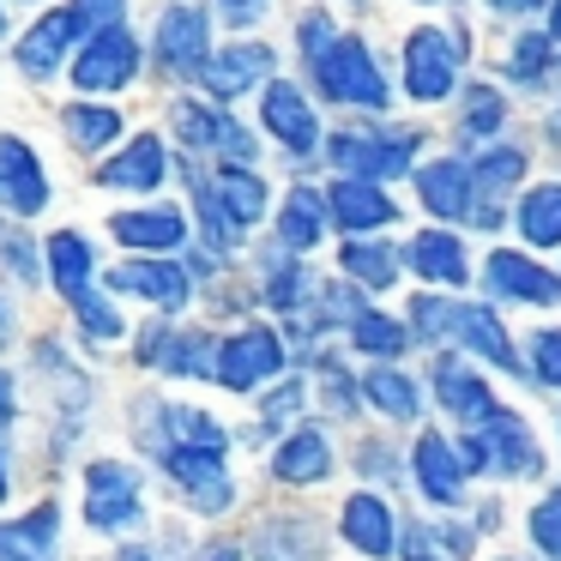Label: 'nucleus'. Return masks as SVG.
I'll return each mask as SVG.
<instances>
[{
    "mask_svg": "<svg viewBox=\"0 0 561 561\" xmlns=\"http://www.w3.org/2000/svg\"><path fill=\"white\" fill-rule=\"evenodd\" d=\"M163 465H170V477L187 489L194 507L224 513L236 501L230 477H224V453H211V447H170V453H163Z\"/></svg>",
    "mask_w": 561,
    "mask_h": 561,
    "instance_id": "nucleus-7",
    "label": "nucleus"
},
{
    "mask_svg": "<svg viewBox=\"0 0 561 561\" xmlns=\"http://www.w3.org/2000/svg\"><path fill=\"white\" fill-rule=\"evenodd\" d=\"M296 404H302V380H290V387H278V399L266 404V416L278 423V416H290V411H296Z\"/></svg>",
    "mask_w": 561,
    "mask_h": 561,
    "instance_id": "nucleus-46",
    "label": "nucleus"
},
{
    "mask_svg": "<svg viewBox=\"0 0 561 561\" xmlns=\"http://www.w3.org/2000/svg\"><path fill=\"white\" fill-rule=\"evenodd\" d=\"M435 387H440V404H447L453 416H465V423H483V416L495 411L483 375H471L459 356H440V363H435Z\"/></svg>",
    "mask_w": 561,
    "mask_h": 561,
    "instance_id": "nucleus-21",
    "label": "nucleus"
},
{
    "mask_svg": "<svg viewBox=\"0 0 561 561\" xmlns=\"http://www.w3.org/2000/svg\"><path fill=\"white\" fill-rule=\"evenodd\" d=\"M0 501H7V459H0Z\"/></svg>",
    "mask_w": 561,
    "mask_h": 561,
    "instance_id": "nucleus-51",
    "label": "nucleus"
},
{
    "mask_svg": "<svg viewBox=\"0 0 561 561\" xmlns=\"http://www.w3.org/2000/svg\"><path fill=\"white\" fill-rule=\"evenodd\" d=\"M127 0H79V19H98V25H115Z\"/></svg>",
    "mask_w": 561,
    "mask_h": 561,
    "instance_id": "nucleus-44",
    "label": "nucleus"
},
{
    "mask_svg": "<svg viewBox=\"0 0 561 561\" xmlns=\"http://www.w3.org/2000/svg\"><path fill=\"white\" fill-rule=\"evenodd\" d=\"M519 236L531 248H556L561 242V182H543L519 199Z\"/></svg>",
    "mask_w": 561,
    "mask_h": 561,
    "instance_id": "nucleus-28",
    "label": "nucleus"
},
{
    "mask_svg": "<svg viewBox=\"0 0 561 561\" xmlns=\"http://www.w3.org/2000/svg\"><path fill=\"white\" fill-rule=\"evenodd\" d=\"M67 134H73L79 151H103L115 134H122V115L98 110V103H73V110H67Z\"/></svg>",
    "mask_w": 561,
    "mask_h": 561,
    "instance_id": "nucleus-34",
    "label": "nucleus"
},
{
    "mask_svg": "<svg viewBox=\"0 0 561 561\" xmlns=\"http://www.w3.org/2000/svg\"><path fill=\"white\" fill-rule=\"evenodd\" d=\"M519 175H525V151H513V146H489L483 158L471 163L477 194H501V187H513Z\"/></svg>",
    "mask_w": 561,
    "mask_h": 561,
    "instance_id": "nucleus-35",
    "label": "nucleus"
},
{
    "mask_svg": "<svg viewBox=\"0 0 561 561\" xmlns=\"http://www.w3.org/2000/svg\"><path fill=\"white\" fill-rule=\"evenodd\" d=\"M416 199H423L435 218H471L477 206V182H471V163L465 158H435L416 170Z\"/></svg>",
    "mask_w": 561,
    "mask_h": 561,
    "instance_id": "nucleus-11",
    "label": "nucleus"
},
{
    "mask_svg": "<svg viewBox=\"0 0 561 561\" xmlns=\"http://www.w3.org/2000/svg\"><path fill=\"white\" fill-rule=\"evenodd\" d=\"M549 37L561 43V0H549Z\"/></svg>",
    "mask_w": 561,
    "mask_h": 561,
    "instance_id": "nucleus-50",
    "label": "nucleus"
},
{
    "mask_svg": "<svg viewBox=\"0 0 561 561\" xmlns=\"http://www.w3.org/2000/svg\"><path fill=\"white\" fill-rule=\"evenodd\" d=\"M49 278H55V290L61 296H79L85 290V278H91V248H85V236L79 230H61L49 242Z\"/></svg>",
    "mask_w": 561,
    "mask_h": 561,
    "instance_id": "nucleus-32",
    "label": "nucleus"
},
{
    "mask_svg": "<svg viewBox=\"0 0 561 561\" xmlns=\"http://www.w3.org/2000/svg\"><path fill=\"white\" fill-rule=\"evenodd\" d=\"M211 339H199V332H151L139 339V363H158V368H175V375H206L211 368Z\"/></svg>",
    "mask_w": 561,
    "mask_h": 561,
    "instance_id": "nucleus-23",
    "label": "nucleus"
},
{
    "mask_svg": "<svg viewBox=\"0 0 561 561\" xmlns=\"http://www.w3.org/2000/svg\"><path fill=\"white\" fill-rule=\"evenodd\" d=\"M0 199L19 211V218H37L43 199H49V175H43L37 151L25 139H0Z\"/></svg>",
    "mask_w": 561,
    "mask_h": 561,
    "instance_id": "nucleus-12",
    "label": "nucleus"
},
{
    "mask_svg": "<svg viewBox=\"0 0 561 561\" xmlns=\"http://www.w3.org/2000/svg\"><path fill=\"white\" fill-rule=\"evenodd\" d=\"M266 73H272V49H260V43H242V49L206 55V67H199V79H206L211 98H242V91L260 85Z\"/></svg>",
    "mask_w": 561,
    "mask_h": 561,
    "instance_id": "nucleus-16",
    "label": "nucleus"
},
{
    "mask_svg": "<svg viewBox=\"0 0 561 561\" xmlns=\"http://www.w3.org/2000/svg\"><path fill=\"white\" fill-rule=\"evenodd\" d=\"M344 543L351 549H363V556H392V543H399V537H392V507L380 495H351L344 501Z\"/></svg>",
    "mask_w": 561,
    "mask_h": 561,
    "instance_id": "nucleus-19",
    "label": "nucleus"
},
{
    "mask_svg": "<svg viewBox=\"0 0 561 561\" xmlns=\"http://www.w3.org/2000/svg\"><path fill=\"white\" fill-rule=\"evenodd\" d=\"M260 115H266V127L278 134V146L290 151V158H314L320 122H314V103H308L296 85L272 79V85H266V103H260Z\"/></svg>",
    "mask_w": 561,
    "mask_h": 561,
    "instance_id": "nucleus-9",
    "label": "nucleus"
},
{
    "mask_svg": "<svg viewBox=\"0 0 561 561\" xmlns=\"http://www.w3.org/2000/svg\"><path fill=\"white\" fill-rule=\"evenodd\" d=\"M411 320H416V332H423L428 344H440V332H453V320H459V308H453V302H435V296H416Z\"/></svg>",
    "mask_w": 561,
    "mask_h": 561,
    "instance_id": "nucleus-40",
    "label": "nucleus"
},
{
    "mask_svg": "<svg viewBox=\"0 0 561 561\" xmlns=\"http://www.w3.org/2000/svg\"><path fill=\"white\" fill-rule=\"evenodd\" d=\"M327 211L344 224V230H380V224L399 218V206L387 199L380 182H363V175H339L327 194Z\"/></svg>",
    "mask_w": 561,
    "mask_h": 561,
    "instance_id": "nucleus-13",
    "label": "nucleus"
},
{
    "mask_svg": "<svg viewBox=\"0 0 561 561\" xmlns=\"http://www.w3.org/2000/svg\"><path fill=\"white\" fill-rule=\"evenodd\" d=\"M206 37H211V25H206V13H199V7H170V13H163V25H158L163 67H175V73L206 67V55H211Z\"/></svg>",
    "mask_w": 561,
    "mask_h": 561,
    "instance_id": "nucleus-14",
    "label": "nucleus"
},
{
    "mask_svg": "<svg viewBox=\"0 0 561 561\" xmlns=\"http://www.w3.org/2000/svg\"><path fill=\"white\" fill-rule=\"evenodd\" d=\"M170 428L182 435V447H211V453L230 447V435H224L206 411H187V404H175V411H170Z\"/></svg>",
    "mask_w": 561,
    "mask_h": 561,
    "instance_id": "nucleus-37",
    "label": "nucleus"
},
{
    "mask_svg": "<svg viewBox=\"0 0 561 561\" xmlns=\"http://www.w3.org/2000/svg\"><path fill=\"white\" fill-rule=\"evenodd\" d=\"M501 122H507V103H501V91H495V85H471V91H465V110H459V134L483 139V134H495Z\"/></svg>",
    "mask_w": 561,
    "mask_h": 561,
    "instance_id": "nucleus-36",
    "label": "nucleus"
},
{
    "mask_svg": "<svg viewBox=\"0 0 561 561\" xmlns=\"http://www.w3.org/2000/svg\"><path fill=\"white\" fill-rule=\"evenodd\" d=\"M0 25H7V13H0Z\"/></svg>",
    "mask_w": 561,
    "mask_h": 561,
    "instance_id": "nucleus-55",
    "label": "nucleus"
},
{
    "mask_svg": "<svg viewBox=\"0 0 561 561\" xmlns=\"http://www.w3.org/2000/svg\"><path fill=\"white\" fill-rule=\"evenodd\" d=\"M404 260H411V272H416V278H428V284H465V278H471L465 242H459V236H447V230L411 236V242H404Z\"/></svg>",
    "mask_w": 561,
    "mask_h": 561,
    "instance_id": "nucleus-18",
    "label": "nucleus"
},
{
    "mask_svg": "<svg viewBox=\"0 0 561 561\" xmlns=\"http://www.w3.org/2000/svg\"><path fill=\"white\" fill-rule=\"evenodd\" d=\"M163 170H170V163H163V146L146 134V139H134L122 158L103 163V187H139V194H151V187L163 182Z\"/></svg>",
    "mask_w": 561,
    "mask_h": 561,
    "instance_id": "nucleus-24",
    "label": "nucleus"
},
{
    "mask_svg": "<svg viewBox=\"0 0 561 561\" xmlns=\"http://www.w3.org/2000/svg\"><path fill=\"white\" fill-rule=\"evenodd\" d=\"M404 561H440L435 556V531H404Z\"/></svg>",
    "mask_w": 561,
    "mask_h": 561,
    "instance_id": "nucleus-45",
    "label": "nucleus"
},
{
    "mask_svg": "<svg viewBox=\"0 0 561 561\" xmlns=\"http://www.w3.org/2000/svg\"><path fill=\"white\" fill-rule=\"evenodd\" d=\"M489 7H495V13H507V19H525V13H537L543 0H489Z\"/></svg>",
    "mask_w": 561,
    "mask_h": 561,
    "instance_id": "nucleus-47",
    "label": "nucleus"
},
{
    "mask_svg": "<svg viewBox=\"0 0 561 561\" xmlns=\"http://www.w3.org/2000/svg\"><path fill=\"white\" fill-rule=\"evenodd\" d=\"M507 73L519 79V85H525V79H543L549 73V37H537V31H531V37L513 43V49H507Z\"/></svg>",
    "mask_w": 561,
    "mask_h": 561,
    "instance_id": "nucleus-38",
    "label": "nucleus"
},
{
    "mask_svg": "<svg viewBox=\"0 0 561 561\" xmlns=\"http://www.w3.org/2000/svg\"><path fill=\"white\" fill-rule=\"evenodd\" d=\"M55 537H61V507L43 501L25 519L0 525V561H55Z\"/></svg>",
    "mask_w": 561,
    "mask_h": 561,
    "instance_id": "nucleus-15",
    "label": "nucleus"
},
{
    "mask_svg": "<svg viewBox=\"0 0 561 561\" xmlns=\"http://www.w3.org/2000/svg\"><path fill=\"white\" fill-rule=\"evenodd\" d=\"M85 519L98 525V531H122V525L139 519V477L127 471V465L115 459H98L85 471Z\"/></svg>",
    "mask_w": 561,
    "mask_h": 561,
    "instance_id": "nucleus-6",
    "label": "nucleus"
},
{
    "mask_svg": "<svg viewBox=\"0 0 561 561\" xmlns=\"http://www.w3.org/2000/svg\"><path fill=\"white\" fill-rule=\"evenodd\" d=\"M531 537H537V549H543V556L561 561V489L531 507Z\"/></svg>",
    "mask_w": 561,
    "mask_h": 561,
    "instance_id": "nucleus-39",
    "label": "nucleus"
},
{
    "mask_svg": "<svg viewBox=\"0 0 561 561\" xmlns=\"http://www.w3.org/2000/svg\"><path fill=\"white\" fill-rule=\"evenodd\" d=\"M411 146L416 134H339L332 139V163L344 175H363V182H387V175L411 170Z\"/></svg>",
    "mask_w": 561,
    "mask_h": 561,
    "instance_id": "nucleus-5",
    "label": "nucleus"
},
{
    "mask_svg": "<svg viewBox=\"0 0 561 561\" xmlns=\"http://www.w3.org/2000/svg\"><path fill=\"white\" fill-rule=\"evenodd\" d=\"M182 211H122L115 218V236H122L127 248H146V254H163V248H182Z\"/></svg>",
    "mask_w": 561,
    "mask_h": 561,
    "instance_id": "nucleus-26",
    "label": "nucleus"
},
{
    "mask_svg": "<svg viewBox=\"0 0 561 561\" xmlns=\"http://www.w3.org/2000/svg\"><path fill=\"white\" fill-rule=\"evenodd\" d=\"M531 363H537V375H543L549 387H561V332L556 327L531 339Z\"/></svg>",
    "mask_w": 561,
    "mask_h": 561,
    "instance_id": "nucleus-43",
    "label": "nucleus"
},
{
    "mask_svg": "<svg viewBox=\"0 0 561 561\" xmlns=\"http://www.w3.org/2000/svg\"><path fill=\"white\" fill-rule=\"evenodd\" d=\"M79 25H85V19H79V7H61V13L37 19V31L19 43V67H25V73H55V61L73 49Z\"/></svg>",
    "mask_w": 561,
    "mask_h": 561,
    "instance_id": "nucleus-20",
    "label": "nucleus"
},
{
    "mask_svg": "<svg viewBox=\"0 0 561 561\" xmlns=\"http://www.w3.org/2000/svg\"><path fill=\"white\" fill-rule=\"evenodd\" d=\"M327 471H332V447L314 428H296V435L272 453V477H278V483H320Z\"/></svg>",
    "mask_w": 561,
    "mask_h": 561,
    "instance_id": "nucleus-22",
    "label": "nucleus"
},
{
    "mask_svg": "<svg viewBox=\"0 0 561 561\" xmlns=\"http://www.w3.org/2000/svg\"><path fill=\"white\" fill-rule=\"evenodd\" d=\"M211 199L224 206V218H230L236 230L266 218V182H260V175H248V170H224L218 187H211Z\"/></svg>",
    "mask_w": 561,
    "mask_h": 561,
    "instance_id": "nucleus-27",
    "label": "nucleus"
},
{
    "mask_svg": "<svg viewBox=\"0 0 561 561\" xmlns=\"http://www.w3.org/2000/svg\"><path fill=\"white\" fill-rule=\"evenodd\" d=\"M260 7H266V0H224V13H230V19H254Z\"/></svg>",
    "mask_w": 561,
    "mask_h": 561,
    "instance_id": "nucleus-48",
    "label": "nucleus"
},
{
    "mask_svg": "<svg viewBox=\"0 0 561 561\" xmlns=\"http://www.w3.org/2000/svg\"><path fill=\"white\" fill-rule=\"evenodd\" d=\"M13 423V387H7V375H0V428Z\"/></svg>",
    "mask_w": 561,
    "mask_h": 561,
    "instance_id": "nucleus-49",
    "label": "nucleus"
},
{
    "mask_svg": "<svg viewBox=\"0 0 561 561\" xmlns=\"http://www.w3.org/2000/svg\"><path fill=\"white\" fill-rule=\"evenodd\" d=\"M314 79L332 103H351V110H387V79H380L375 55L356 37H332L314 55Z\"/></svg>",
    "mask_w": 561,
    "mask_h": 561,
    "instance_id": "nucleus-1",
    "label": "nucleus"
},
{
    "mask_svg": "<svg viewBox=\"0 0 561 561\" xmlns=\"http://www.w3.org/2000/svg\"><path fill=\"white\" fill-rule=\"evenodd\" d=\"M284 368V339L272 327H242L236 339L218 344V363H211V375L224 380L230 392H254L260 380H272Z\"/></svg>",
    "mask_w": 561,
    "mask_h": 561,
    "instance_id": "nucleus-3",
    "label": "nucleus"
},
{
    "mask_svg": "<svg viewBox=\"0 0 561 561\" xmlns=\"http://www.w3.org/2000/svg\"><path fill=\"white\" fill-rule=\"evenodd\" d=\"M483 284H489V296H501V302H531V308L561 302V272L537 266V260L519 254V248H495L489 266H483Z\"/></svg>",
    "mask_w": 561,
    "mask_h": 561,
    "instance_id": "nucleus-4",
    "label": "nucleus"
},
{
    "mask_svg": "<svg viewBox=\"0 0 561 561\" xmlns=\"http://www.w3.org/2000/svg\"><path fill=\"white\" fill-rule=\"evenodd\" d=\"M351 339L363 356H404L411 351V332L399 327V320H387L380 308H356L351 314Z\"/></svg>",
    "mask_w": 561,
    "mask_h": 561,
    "instance_id": "nucleus-31",
    "label": "nucleus"
},
{
    "mask_svg": "<svg viewBox=\"0 0 561 561\" xmlns=\"http://www.w3.org/2000/svg\"><path fill=\"white\" fill-rule=\"evenodd\" d=\"M411 471H416V489H423L435 507H453V501H465V465H459V447H453L447 435H416Z\"/></svg>",
    "mask_w": 561,
    "mask_h": 561,
    "instance_id": "nucleus-10",
    "label": "nucleus"
},
{
    "mask_svg": "<svg viewBox=\"0 0 561 561\" xmlns=\"http://www.w3.org/2000/svg\"><path fill=\"white\" fill-rule=\"evenodd\" d=\"M363 399L375 404V411H387L392 423H411V416L423 411V392H416V380H404L399 368H375V375L363 380Z\"/></svg>",
    "mask_w": 561,
    "mask_h": 561,
    "instance_id": "nucleus-29",
    "label": "nucleus"
},
{
    "mask_svg": "<svg viewBox=\"0 0 561 561\" xmlns=\"http://www.w3.org/2000/svg\"><path fill=\"white\" fill-rule=\"evenodd\" d=\"M110 284L127 290V296H146V302H158V308H182L187 302V272L170 266V260H127V266L110 272Z\"/></svg>",
    "mask_w": 561,
    "mask_h": 561,
    "instance_id": "nucleus-17",
    "label": "nucleus"
},
{
    "mask_svg": "<svg viewBox=\"0 0 561 561\" xmlns=\"http://www.w3.org/2000/svg\"><path fill=\"white\" fill-rule=\"evenodd\" d=\"M175 134H182L187 146H218V115L194 110V103H175Z\"/></svg>",
    "mask_w": 561,
    "mask_h": 561,
    "instance_id": "nucleus-42",
    "label": "nucleus"
},
{
    "mask_svg": "<svg viewBox=\"0 0 561 561\" xmlns=\"http://www.w3.org/2000/svg\"><path fill=\"white\" fill-rule=\"evenodd\" d=\"M320 224H327V206H320V194L314 187H296L290 199H284V211H278V236H284V248H314L320 242Z\"/></svg>",
    "mask_w": 561,
    "mask_h": 561,
    "instance_id": "nucleus-30",
    "label": "nucleus"
},
{
    "mask_svg": "<svg viewBox=\"0 0 561 561\" xmlns=\"http://www.w3.org/2000/svg\"><path fill=\"white\" fill-rule=\"evenodd\" d=\"M0 339H7V308H0Z\"/></svg>",
    "mask_w": 561,
    "mask_h": 561,
    "instance_id": "nucleus-54",
    "label": "nucleus"
},
{
    "mask_svg": "<svg viewBox=\"0 0 561 561\" xmlns=\"http://www.w3.org/2000/svg\"><path fill=\"white\" fill-rule=\"evenodd\" d=\"M339 260H344V272H351L356 284H368V290H392V278H399V260H392V248H380V242H351Z\"/></svg>",
    "mask_w": 561,
    "mask_h": 561,
    "instance_id": "nucleus-33",
    "label": "nucleus"
},
{
    "mask_svg": "<svg viewBox=\"0 0 561 561\" xmlns=\"http://www.w3.org/2000/svg\"><path fill=\"white\" fill-rule=\"evenodd\" d=\"M211 561H242V556H236V549H230V556H211Z\"/></svg>",
    "mask_w": 561,
    "mask_h": 561,
    "instance_id": "nucleus-53",
    "label": "nucleus"
},
{
    "mask_svg": "<svg viewBox=\"0 0 561 561\" xmlns=\"http://www.w3.org/2000/svg\"><path fill=\"white\" fill-rule=\"evenodd\" d=\"M134 73H139V49H134V37L115 31V25H103L98 37L85 43V55L73 61V79L85 91H122Z\"/></svg>",
    "mask_w": 561,
    "mask_h": 561,
    "instance_id": "nucleus-8",
    "label": "nucleus"
},
{
    "mask_svg": "<svg viewBox=\"0 0 561 561\" xmlns=\"http://www.w3.org/2000/svg\"><path fill=\"white\" fill-rule=\"evenodd\" d=\"M127 561H158V556H146V549H134V556H127Z\"/></svg>",
    "mask_w": 561,
    "mask_h": 561,
    "instance_id": "nucleus-52",
    "label": "nucleus"
},
{
    "mask_svg": "<svg viewBox=\"0 0 561 561\" xmlns=\"http://www.w3.org/2000/svg\"><path fill=\"white\" fill-rule=\"evenodd\" d=\"M459 49H471V31H459V37H447L435 25L411 31L404 37V91L416 103H440L459 79Z\"/></svg>",
    "mask_w": 561,
    "mask_h": 561,
    "instance_id": "nucleus-2",
    "label": "nucleus"
},
{
    "mask_svg": "<svg viewBox=\"0 0 561 561\" xmlns=\"http://www.w3.org/2000/svg\"><path fill=\"white\" fill-rule=\"evenodd\" d=\"M73 308H79V320H85L91 339H115V332H122V314H115L110 302H98L91 290H79V296H73Z\"/></svg>",
    "mask_w": 561,
    "mask_h": 561,
    "instance_id": "nucleus-41",
    "label": "nucleus"
},
{
    "mask_svg": "<svg viewBox=\"0 0 561 561\" xmlns=\"http://www.w3.org/2000/svg\"><path fill=\"white\" fill-rule=\"evenodd\" d=\"M453 332L465 339V351L489 356L495 368H519V356H513V339H507V327L495 320V308H459Z\"/></svg>",
    "mask_w": 561,
    "mask_h": 561,
    "instance_id": "nucleus-25",
    "label": "nucleus"
}]
</instances>
